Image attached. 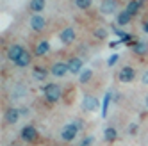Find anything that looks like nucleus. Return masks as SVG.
I'll list each match as a JSON object with an SVG mask.
<instances>
[{"label": "nucleus", "mask_w": 148, "mask_h": 146, "mask_svg": "<svg viewBox=\"0 0 148 146\" xmlns=\"http://www.w3.org/2000/svg\"><path fill=\"white\" fill-rule=\"evenodd\" d=\"M62 87L59 84H56V82H48V84H45L43 87V96H45V102L50 103V105H54V103H57L61 98H62Z\"/></svg>", "instance_id": "nucleus-1"}, {"label": "nucleus", "mask_w": 148, "mask_h": 146, "mask_svg": "<svg viewBox=\"0 0 148 146\" xmlns=\"http://www.w3.org/2000/svg\"><path fill=\"white\" fill-rule=\"evenodd\" d=\"M79 132H80V121H70V123H66L64 127H62L61 139L64 143H71V141H75Z\"/></svg>", "instance_id": "nucleus-2"}, {"label": "nucleus", "mask_w": 148, "mask_h": 146, "mask_svg": "<svg viewBox=\"0 0 148 146\" xmlns=\"http://www.w3.org/2000/svg\"><path fill=\"white\" fill-rule=\"evenodd\" d=\"M20 139L23 143H36L39 139V132L34 125H25V127L20 130Z\"/></svg>", "instance_id": "nucleus-3"}, {"label": "nucleus", "mask_w": 148, "mask_h": 146, "mask_svg": "<svg viewBox=\"0 0 148 146\" xmlns=\"http://www.w3.org/2000/svg\"><path fill=\"white\" fill-rule=\"evenodd\" d=\"M120 0H102L100 4V13L103 16H112V14H118L120 11Z\"/></svg>", "instance_id": "nucleus-4"}, {"label": "nucleus", "mask_w": 148, "mask_h": 146, "mask_svg": "<svg viewBox=\"0 0 148 146\" xmlns=\"http://www.w3.org/2000/svg\"><path fill=\"white\" fill-rule=\"evenodd\" d=\"M48 70H50V75L56 77V78H62V77H66L70 73L68 62H64V61H57V62H54V64H50Z\"/></svg>", "instance_id": "nucleus-5"}, {"label": "nucleus", "mask_w": 148, "mask_h": 146, "mask_svg": "<svg viewBox=\"0 0 148 146\" xmlns=\"http://www.w3.org/2000/svg\"><path fill=\"white\" fill-rule=\"evenodd\" d=\"M118 80L121 82V84H130V82H134L136 80V70L130 64L121 66L120 71H118Z\"/></svg>", "instance_id": "nucleus-6"}, {"label": "nucleus", "mask_w": 148, "mask_h": 146, "mask_svg": "<svg viewBox=\"0 0 148 146\" xmlns=\"http://www.w3.org/2000/svg\"><path fill=\"white\" fill-rule=\"evenodd\" d=\"M25 52H27V50H25V46H23V45H20V43H13V45H9V46H7L5 55H7V59L14 64V62H16L20 57H22Z\"/></svg>", "instance_id": "nucleus-7"}, {"label": "nucleus", "mask_w": 148, "mask_h": 146, "mask_svg": "<svg viewBox=\"0 0 148 146\" xmlns=\"http://www.w3.org/2000/svg\"><path fill=\"white\" fill-rule=\"evenodd\" d=\"M29 27L36 34L43 32V30L47 29V18L41 16V14H32V16H30V20H29Z\"/></svg>", "instance_id": "nucleus-8"}, {"label": "nucleus", "mask_w": 148, "mask_h": 146, "mask_svg": "<svg viewBox=\"0 0 148 146\" xmlns=\"http://www.w3.org/2000/svg\"><path fill=\"white\" fill-rule=\"evenodd\" d=\"M75 39H77V30L73 29V27H64L59 32V41L64 46H68V45H73L75 43Z\"/></svg>", "instance_id": "nucleus-9"}, {"label": "nucleus", "mask_w": 148, "mask_h": 146, "mask_svg": "<svg viewBox=\"0 0 148 146\" xmlns=\"http://www.w3.org/2000/svg\"><path fill=\"white\" fill-rule=\"evenodd\" d=\"M20 118H22V112H20V109H16V107H7L5 111H4V123L5 125H16L18 121H20Z\"/></svg>", "instance_id": "nucleus-10"}, {"label": "nucleus", "mask_w": 148, "mask_h": 146, "mask_svg": "<svg viewBox=\"0 0 148 146\" xmlns=\"http://www.w3.org/2000/svg\"><path fill=\"white\" fill-rule=\"evenodd\" d=\"M80 107L84 112H95L98 109V98L93 96V95H84L82 102H80Z\"/></svg>", "instance_id": "nucleus-11"}, {"label": "nucleus", "mask_w": 148, "mask_h": 146, "mask_svg": "<svg viewBox=\"0 0 148 146\" xmlns=\"http://www.w3.org/2000/svg\"><path fill=\"white\" fill-rule=\"evenodd\" d=\"M68 68H70L71 75H80L84 70V61L80 57H71V59H68Z\"/></svg>", "instance_id": "nucleus-12"}, {"label": "nucleus", "mask_w": 148, "mask_h": 146, "mask_svg": "<svg viewBox=\"0 0 148 146\" xmlns=\"http://www.w3.org/2000/svg\"><path fill=\"white\" fill-rule=\"evenodd\" d=\"M50 41L48 39H41L39 43H36V48H34V55L36 57H45L47 54H50Z\"/></svg>", "instance_id": "nucleus-13"}, {"label": "nucleus", "mask_w": 148, "mask_h": 146, "mask_svg": "<svg viewBox=\"0 0 148 146\" xmlns=\"http://www.w3.org/2000/svg\"><path fill=\"white\" fill-rule=\"evenodd\" d=\"M132 52H134L136 55H139V57L146 55V54H148V41H143V39H137L136 43L132 45Z\"/></svg>", "instance_id": "nucleus-14"}, {"label": "nucleus", "mask_w": 148, "mask_h": 146, "mask_svg": "<svg viewBox=\"0 0 148 146\" xmlns=\"http://www.w3.org/2000/svg\"><path fill=\"white\" fill-rule=\"evenodd\" d=\"M47 7V0H30L29 2V11H32V14H41Z\"/></svg>", "instance_id": "nucleus-15"}, {"label": "nucleus", "mask_w": 148, "mask_h": 146, "mask_svg": "<svg viewBox=\"0 0 148 146\" xmlns=\"http://www.w3.org/2000/svg\"><path fill=\"white\" fill-rule=\"evenodd\" d=\"M132 14L127 11V9H123V11H120L118 14H116V23H118L120 27H125V25H129L130 22H132Z\"/></svg>", "instance_id": "nucleus-16"}, {"label": "nucleus", "mask_w": 148, "mask_h": 146, "mask_svg": "<svg viewBox=\"0 0 148 146\" xmlns=\"http://www.w3.org/2000/svg\"><path fill=\"white\" fill-rule=\"evenodd\" d=\"M27 95V86L25 84H16L11 89V100H18V98H23Z\"/></svg>", "instance_id": "nucleus-17"}, {"label": "nucleus", "mask_w": 148, "mask_h": 146, "mask_svg": "<svg viewBox=\"0 0 148 146\" xmlns=\"http://www.w3.org/2000/svg\"><path fill=\"white\" fill-rule=\"evenodd\" d=\"M32 55H34V54L25 52V54L14 62V66H16V68H27V66H30V62H32Z\"/></svg>", "instance_id": "nucleus-18"}, {"label": "nucleus", "mask_w": 148, "mask_h": 146, "mask_svg": "<svg viewBox=\"0 0 148 146\" xmlns=\"http://www.w3.org/2000/svg\"><path fill=\"white\" fill-rule=\"evenodd\" d=\"M141 7H143V0H130V2L129 4H127V11H129L132 16H136L137 13H139L141 11Z\"/></svg>", "instance_id": "nucleus-19"}, {"label": "nucleus", "mask_w": 148, "mask_h": 146, "mask_svg": "<svg viewBox=\"0 0 148 146\" xmlns=\"http://www.w3.org/2000/svg\"><path fill=\"white\" fill-rule=\"evenodd\" d=\"M91 80H93V70H91V68H84L82 73L79 75V84L86 86V84H89Z\"/></svg>", "instance_id": "nucleus-20"}, {"label": "nucleus", "mask_w": 148, "mask_h": 146, "mask_svg": "<svg viewBox=\"0 0 148 146\" xmlns=\"http://www.w3.org/2000/svg\"><path fill=\"white\" fill-rule=\"evenodd\" d=\"M103 137L107 143H114L118 141V130H116L114 127H105L103 128Z\"/></svg>", "instance_id": "nucleus-21"}, {"label": "nucleus", "mask_w": 148, "mask_h": 146, "mask_svg": "<svg viewBox=\"0 0 148 146\" xmlns=\"http://www.w3.org/2000/svg\"><path fill=\"white\" fill-rule=\"evenodd\" d=\"M48 73H50V70H47V68H43V66H34V68H32V75H34L36 80H45Z\"/></svg>", "instance_id": "nucleus-22"}, {"label": "nucleus", "mask_w": 148, "mask_h": 146, "mask_svg": "<svg viewBox=\"0 0 148 146\" xmlns=\"http://www.w3.org/2000/svg\"><path fill=\"white\" fill-rule=\"evenodd\" d=\"M73 2H75V7L80 9V11H88L93 5V0H73Z\"/></svg>", "instance_id": "nucleus-23"}, {"label": "nucleus", "mask_w": 148, "mask_h": 146, "mask_svg": "<svg viewBox=\"0 0 148 146\" xmlns=\"http://www.w3.org/2000/svg\"><path fill=\"white\" fill-rule=\"evenodd\" d=\"M93 38L95 39H105L107 38V29H103V27H97V29H93Z\"/></svg>", "instance_id": "nucleus-24"}, {"label": "nucleus", "mask_w": 148, "mask_h": 146, "mask_svg": "<svg viewBox=\"0 0 148 146\" xmlns=\"http://www.w3.org/2000/svg\"><path fill=\"white\" fill-rule=\"evenodd\" d=\"M111 96H112V93L109 91L107 95H105V98H103V111H102V116L103 118L107 116V109H109V103H111Z\"/></svg>", "instance_id": "nucleus-25"}, {"label": "nucleus", "mask_w": 148, "mask_h": 146, "mask_svg": "<svg viewBox=\"0 0 148 146\" xmlns=\"http://www.w3.org/2000/svg\"><path fill=\"white\" fill-rule=\"evenodd\" d=\"M137 130H139V127H137V123H136V121L129 123V128H127L129 135H136V134H137Z\"/></svg>", "instance_id": "nucleus-26"}, {"label": "nucleus", "mask_w": 148, "mask_h": 146, "mask_svg": "<svg viewBox=\"0 0 148 146\" xmlns=\"http://www.w3.org/2000/svg\"><path fill=\"white\" fill-rule=\"evenodd\" d=\"M93 141H95L93 135H86V137L80 141V146H91V144H93Z\"/></svg>", "instance_id": "nucleus-27"}, {"label": "nucleus", "mask_w": 148, "mask_h": 146, "mask_svg": "<svg viewBox=\"0 0 148 146\" xmlns=\"http://www.w3.org/2000/svg\"><path fill=\"white\" fill-rule=\"evenodd\" d=\"M118 57H120L118 54H114V55H111V59L107 61V66H114V64H116V61H118Z\"/></svg>", "instance_id": "nucleus-28"}, {"label": "nucleus", "mask_w": 148, "mask_h": 146, "mask_svg": "<svg viewBox=\"0 0 148 146\" xmlns=\"http://www.w3.org/2000/svg\"><path fill=\"white\" fill-rule=\"evenodd\" d=\"M141 84H145V86H148V70L141 73Z\"/></svg>", "instance_id": "nucleus-29"}, {"label": "nucleus", "mask_w": 148, "mask_h": 146, "mask_svg": "<svg viewBox=\"0 0 148 146\" xmlns=\"http://www.w3.org/2000/svg\"><path fill=\"white\" fill-rule=\"evenodd\" d=\"M143 30H145V34H148V18L143 22Z\"/></svg>", "instance_id": "nucleus-30"}, {"label": "nucleus", "mask_w": 148, "mask_h": 146, "mask_svg": "<svg viewBox=\"0 0 148 146\" xmlns=\"http://www.w3.org/2000/svg\"><path fill=\"white\" fill-rule=\"evenodd\" d=\"M20 112H22V116H29V114H30L27 107H23V109H20Z\"/></svg>", "instance_id": "nucleus-31"}, {"label": "nucleus", "mask_w": 148, "mask_h": 146, "mask_svg": "<svg viewBox=\"0 0 148 146\" xmlns=\"http://www.w3.org/2000/svg\"><path fill=\"white\" fill-rule=\"evenodd\" d=\"M145 105L148 107V93H146V96H145Z\"/></svg>", "instance_id": "nucleus-32"}, {"label": "nucleus", "mask_w": 148, "mask_h": 146, "mask_svg": "<svg viewBox=\"0 0 148 146\" xmlns=\"http://www.w3.org/2000/svg\"><path fill=\"white\" fill-rule=\"evenodd\" d=\"M79 146H80V144H79Z\"/></svg>", "instance_id": "nucleus-33"}]
</instances>
